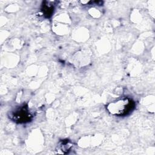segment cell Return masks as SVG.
<instances>
[{
    "mask_svg": "<svg viewBox=\"0 0 155 155\" xmlns=\"http://www.w3.org/2000/svg\"><path fill=\"white\" fill-rule=\"evenodd\" d=\"M135 107L134 101L128 97H122L107 104L106 108L112 115L125 116L130 113Z\"/></svg>",
    "mask_w": 155,
    "mask_h": 155,
    "instance_id": "1",
    "label": "cell"
},
{
    "mask_svg": "<svg viewBox=\"0 0 155 155\" xmlns=\"http://www.w3.org/2000/svg\"><path fill=\"white\" fill-rule=\"evenodd\" d=\"M9 118L15 122L25 124L30 122L33 114L27 104H22L15 107L9 113Z\"/></svg>",
    "mask_w": 155,
    "mask_h": 155,
    "instance_id": "2",
    "label": "cell"
},
{
    "mask_svg": "<svg viewBox=\"0 0 155 155\" xmlns=\"http://www.w3.org/2000/svg\"><path fill=\"white\" fill-rule=\"evenodd\" d=\"M44 16L47 18H49L51 16L53 11H54V6L52 4H50L49 2H45L42 5L41 9Z\"/></svg>",
    "mask_w": 155,
    "mask_h": 155,
    "instance_id": "3",
    "label": "cell"
},
{
    "mask_svg": "<svg viewBox=\"0 0 155 155\" xmlns=\"http://www.w3.org/2000/svg\"><path fill=\"white\" fill-rule=\"evenodd\" d=\"M72 144L68 141V140H62L59 145V151H61V153H65V151H68L71 149Z\"/></svg>",
    "mask_w": 155,
    "mask_h": 155,
    "instance_id": "4",
    "label": "cell"
}]
</instances>
